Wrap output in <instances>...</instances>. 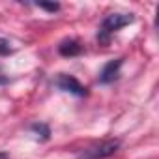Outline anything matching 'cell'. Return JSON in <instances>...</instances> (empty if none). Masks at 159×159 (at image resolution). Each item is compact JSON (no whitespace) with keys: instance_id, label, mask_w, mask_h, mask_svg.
Listing matches in <instances>:
<instances>
[{"instance_id":"obj_1","label":"cell","mask_w":159,"mask_h":159,"mask_svg":"<svg viewBox=\"0 0 159 159\" xmlns=\"http://www.w3.org/2000/svg\"><path fill=\"white\" fill-rule=\"evenodd\" d=\"M133 19H135V17H133L131 13H111V15H107V17L103 19V23H101L98 39H99V41H107L112 32H116V30H120V28L131 25Z\"/></svg>"},{"instance_id":"obj_2","label":"cell","mask_w":159,"mask_h":159,"mask_svg":"<svg viewBox=\"0 0 159 159\" xmlns=\"http://www.w3.org/2000/svg\"><path fill=\"white\" fill-rule=\"evenodd\" d=\"M118 146H120V142L114 140V139L103 140V142H99V144H96V146L84 150L77 159H105V157H111V155L118 150Z\"/></svg>"},{"instance_id":"obj_3","label":"cell","mask_w":159,"mask_h":159,"mask_svg":"<svg viewBox=\"0 0 159 159\" xmlns=\"http://www.w3.org/2000/svg\"><path fill=\"white\" fill-rule=\"evenodd\" d=\"M56 86L64 92H69L73 96H79V98H83L86 96V88L77 81V79L73 75H66V73H60L58 79H56Z\"/></svg>"},{"instance_id":"obj_4","label":"cell","mask_w":159,"mask_h":159,"mask_svg":"<svg viewBox=\"0 0 159 159\" xmlns=\"http://www.w3.org/2000/svg\"><path fill=\"white\" fill-rule=\"evenodd\" d=\"M122 64H124V58H116V60L107 62V64L103 66L101 73H99V83H101V84H109V83H112L114 79L118 77V71H120Z\"/></svg>"},{"instance_id":"obj_5","label":"cell","mask_w":159,"mask_h":159,"mask_svg":"<svg viewBox=\"0 0 159 159\" xmlns=\"http://www.w3.org/2000/svg\"><path fill=\"white\" fill-rule=\"evenodd\" d=\"M58 52L62 56H79L83 52V45L79 43L77 39H64L58 45Z\"/></svg>"},{"instance_id":"obj_6","label":"cell","mask_w":159,"mask_h":159,"mask_svg":"<svg viewBox=\"0 0 159 159\" xmlns=\"http://www.w3.org/2000/svg\"><path fill=\"white\" fill-rule=\"evenodd\" d=\"M30 129H32L34 133H38V137H41L43 140H47V139H49V135H51L49 127H47V125H43V124H34Z\"/></svg>"},{"instance_id":"obj_7","label":"cell","mask_w":159,"mask_h":159,"mask_svg":"<svg viewBox=\"0 0 159 159\" xmlns=\"http://www.w3.org/2000/svg\"><path fill=\"white\" fill-rule=\"evenodd\" d=\"M11 52H13V49L10 47V41L4 39V38H0V56H8Z\"/></svg>"},{"instance_id":"obj_8","label":"cell","mask_w":159,"mask_h":159,"mask_svg":"<svg viewBox=\"0 0 159 159\" xmlns=\"http://www.w3.org/2000/svg\"><path fill=\"white\" fill-rule=\"evenodd\" d=\"M38 6H39V8H43V10H47V11H56V10H60V4H47V2H39Z\"/></svg>"},{"instance_id":"obj_9","label":"cell","mask_w":159,"mask_h":159,"mask_svg":"<svg viewBox=\"0 0 159 159\" xmlns=\"http://www.w3.org/2000/svg\"><path fill=\"white\" fill-rule=\"evenodd\" d=\"M0 84H8V77L2 71H0Z\"/></svg>"},{"instance_id":"obj_10","label":"cell","mask_w":159,"mask_h":159,"mask_svg":"<svg viewBox=\"0 0 159 159\" xmlns=\"http://www.w3.org/2000/svg\"><path fill=\"white\" fill-rule=\"evenodd\" d=\"M0 159H10V155L6 152H0Z\"/></svg>"}]
</instances>
